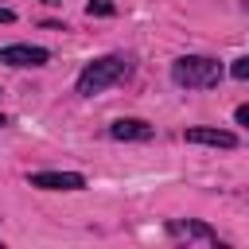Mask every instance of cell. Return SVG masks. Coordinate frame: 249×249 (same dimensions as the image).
<instances>
[{
  "mask_svg": "<svg viewBox=\"0 0 249 249\" xmlns=\"http://www.w3.org/2000/svg\"><path fill=\"white\" fill-rule=\"evenodd\" d=\"M51 58L47 47H31V43H12V47H0V62L8 66H43Z\"/></svg>",
  "mask_w": 249,
  "mask_h": 249,
  "instance_id": "obj_3",
  "label": "cell"
},
{
  "mask_svg": "<svg viewBox=\"0 0 249 249\" xmlns=\"http://www.w3.org/2000/svg\"><path fill=\"white\" fill-rule=\"evenodd\" d=\"M187 144H210V148H233L237 136L226 128H187Z\"/></svg>",
  "mask_w": 249,
  "mask_h": 249,
  "instance_id": "obj_7",
  "label": "cell"
},
{
  "mask_svg": "<svg viewBox=\"0 0 249 249\" xmlns=\"http://www.w3.org/2000/svg\"><path fill=\"white\" fill-rule=\"evenodd\" d=\"M230 74H233V78H241V82H249V54H241V58L230 66Z\"/></svg>",
  "mask_w": 249,
  "mask_h": 249,
  "instance_id": "obj_8",
  "label": "cell"
},
{
  "mask_svg": "<svg viewBox=\"0 0 249 249\" xmlns=\"http://www.w3.org/2000/svg\"><path fill=\"white\" fill-rule=\"evenodd\" d=\"M233 117H237V124H245V128H249V105H237V113H233Z\"/></svg>",
  "mask_w": 249,
  "mask_h": 249,
  "instance_id": "obj_10",
  "label": "cell"
},
{
  "mask_svg": "<svg viewBox=\"0 0 249 249\" xmlns=\"http://www.w3.org/2000/svg\"><path fill=\"white\" fill-rule=\"evenodd\" d=\"M171 78L187 89H210V86L222 82V66L206 54H183V58L171 62Z\"/></svg>",
  "mask_w": 249,
  "mask_h": 249,
  "instance_id": "obj_1",
  "label": "cell"
},
{
  "mask_svg": "<svg viewBox=\"0 0 249 249\" xmlns=\"http://www.w3.org/2000/svg\"><path fill=\"white\" fill-rule=\"evenodd\" d=\"M124 70H128V62L124 58H117V54H105V58H93L82 74H78V93H86V97H93V93H101V89H109L113 82H121L124 78Z\"/></svg>",
  "mask_w": 249,
  "mask_h": 249,
  "instance_id": "obj_2",
  "label": "cell"
},
{
  "mask_svg": "<svg viewBox=\"0 0 249 249\" xmlns=\"http://www.w3.org/2000/svg\"><path fill=\"white\" fill-rule=\"evenodd\" d=\"M31 187H43V191H82L86 179L78 171H35Z\"/></svg>",
  "mask_w": 249,
  "mask_h": 249,
  "instance_id": "obj_5",
  "label": "cell"
},
{
  "mask_svg": "<svg viewBox=\"0 0 249 249\" xmlns=\"http://www.w3.org/2000/svg\"><path fill=\"white\" fill-rule=\"evenodd\" d=\"M109 136L113 140H152V124L140 117H121L109 124Z\"/></svg>",
  "mask_w": 249,
  "mask_h": 249,
  "instance_id": "obj_6",
  "label": "cell"
},
{
  "mask_svg": "<svg viewBox=\"0 0 249 249\" xmlns=\"http://www.w3.org/2000/svg\"><path fill=\"white\" fill-rule=\"evenodd\" d=\"M167 237H175V241H202V245H222V241H218V233H214L210 226H202V222H183V218L167 222Z\"/></svg>",
  "mask_w": 249,
  "mask_h": 249,
  "instance_id": "obj_4",
  "label": "cell"
},
{
  "mask_svg": "<svg viewBox=\"0 0 249 249\" xmlns=\"http://www.w3.org/2000/svg\"><path fill=\"white\" fill-rule=\"evenodd\" d=\"M12 19H16V12L12 8H0V23H12Z\"/></svg>",
  "mask_w": 249,
  "mask_h": 249,
  "instance_id": "obj_11",
  "label": "cell"
},
{
  "mask_svg": "<svg viewBox=\"0 0 249 249\" xmlns=\"http://www.w3.org/2000/svg\"><path fill=\"white\" fill-rule=\"evenodd\" d=\"M0 124H4V113H0Z\"/></svg>",
  "mask_w": 249,
  "mask_h": 249,
  "instance_id": "obj_12",
  "label": "cell"
},
{
  "mask_svg": "<svg viewBox=\"0 0 249 249\" xmlns=\"http://www.w3.org/2000/svg\"><path fill=\"white\" fill-rule=\"evenodd\" d=\"M86 12H89V16H113V4H109V0H89Z\"/></svg>",
  "mask_w": 249,
  "mask_h": 249,
  "instance_id": "obj_9",
  "label": "cell"
}]
</instances>
